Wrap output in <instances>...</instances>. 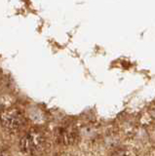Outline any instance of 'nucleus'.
<instances>
[{
    "label": "nucleus",
    "mask_w": 155,
    "mask_h": 156,
    "mask_svg": "<svg viewBox=\"0 0 155 156\" xmlns=\"http://www.w3.org/2000/svg\"><path fill=\"white\" fill-rule=\"evenodd\" d=\"M45 139L43 135L38 131H30L27 133L20 141V147L23 152L26 154L33 155L39 151L43 144H44Z\"/></svg>",
    "instance_id": "1"
},
{
    "label": "nucleus",
    "mask_w": 155,
    "mask_h": 156,
    "mask_svg": "<svg viewBox=\"0 0 155 156\" xmlns=\"http://www.w3.org/2000/svg\"><path fill=\"white\" fill-rule=\"evenodd\" d=\"M77 139H78V134L76 130L70 126L61 128L57 132V140L64 145L74 144L77 141Z\"/></svg>",
    "instance_id": "3"
},
{
    "label": "nucleus",
    "mask_w": 155,
    "mask_h": 156,
    "mask_svg": "<svg viewBox=\"0 0 155 156\" xmlns=\"http://www.w3.org/2000/svg\"><path fill=\"white\" fill-rule=\"evenodd\" d=\"M111 156H132V154L125 150H118V151H116V152H114Z\"/></svg>",
    "instance_id": "4"
},
{
    "label": "nucleus",
    "mask_w": 155,
    "mask_h": 156,
    "mask_svg": "<svg viewBox=\"0 0 155 156\" xmlns=\"http://www.w3.org/2000/svg\"><path fill=\"white\" fill-rule=\"evenodd\" d=\"M55 156H71V155H70V154H69V153H65V152H62V153L57 154V155H55Z\"/></svg>",
    "instance_id": "6"
},
{
    "label": "nucleus",
    "mask_w": 155,
    "mask_h": 156,
    "mask_svg": "<svg viewBox=\"0 0 155 156\" xmlns=\"http://www.w3.org/2000/svg\"><path fill=\"white\" fill-rule=\"evenodd\" d=\"M0 156H9V154H8L7 151L0 149Z\"/></svg>",
    "instance_id": "5"
},
{
    "label": "nucleus",
    "mask_w": 155,
    "mask_h": 156,
    "mask_svg": "<svg viewBox=\"0 0 155 156\" xmlns=\"http://www.w3.org/2000/svg\"><path fill=\"white\" fill-rule=\"evenodd\" d=\"M0 122L5 129L18 131L25 124V119L21 111L16 108H7L0 113Z\"/></svg>",
    "instance_id": "2"
}]
</instances>
